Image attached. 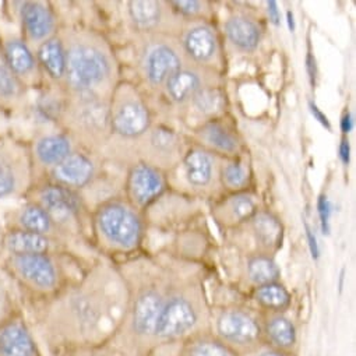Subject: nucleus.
Listing matches in <instances>:
<instances>
[{"label":"nucleus","mask_w":356,"mask_h":356,"mask_svg":"<svg viewBox=\"0 0 356 356\" xmlns=\"http://www.w3.org/2000/svg\"><path fill=\"white\" fill-rule=\"evenodd\" d=\"M60 38L66 49L63 87L67 97L104 99L113 76V60L104 41L80 30L65 31Z\"/></svg>","instance_id":"obj_1"},{"label":"nucleus","mask_w":356,"mask_h":356,"mask_svg":"<svg viewBox=\"0 0 356 356\" xmlns=\"http://www.w3.org/2000/svg\"><path fill=\"white\" fill-rule=\"evenodd\" d=\"M95 228L99 236L113 248L134 249L143 235L138 216L122 202H108L95 214Z\"/></svg>","instance_id":"obj_2"},{"label":"nucleus","mask_w":356,"mask_h":356,"mask_svg":"<svg viewBox=\"0 0 356 356\" xmlns=\"http://www.w3.org/2000/svg\"><path fill=\"white\" fill-rule=\"evenodd\" d=\"M30 149L13 137H0V202L22 195L31 182Z\"/></svg>","instance_id":"obj_3"},{"label":"nucleus","mask_w":356,"mask_h":356,"mask_svg":"<svg viewBox=\"0 0 356 356\" xmlns=\"http://www.w3.org/2000/svg\"><path fill=\"white\" fill-rule=\"evenodd\" d=\"M0 41L8 65L17 80L27 88H35L42 80V73L35 51L24 41L22 34L0 29Z\"/></svg>","instance_id":"obj_4"},{"label":"nucleus","mask_w":356,"mask_h":356,"mask_svg":"<svg viewBox=\"0 0 356 356\" xmlns=\"http://www.w3.org/2000/svg\"><path fill=\"white\" fill-rule=\"evenodd\" d=\"M111 127L122 137L134 138L143 136L149 127V112L145 104L133 92H118L109 109Z\"/></svg>","instance_id":"obj_5"},{"label":"nucleus","mask_w":356,"mask_h":356,"mask_svg":"<svg viewBox=\"0 0 356 356\" xmlns=\"http://www.w3.org/2000/svg\"><path fill=\"white\" fill-rule=\"evenodd\" d=\"M184 67V60L179 48L166 40L149 42L141 55V69L145 80L161 87L177 70Z\"/></svg>","instance_id":"obj_6"},{"label":"nucleus","mask_w":356,"mask_h":356,"mask_svg":"<svg viewBox=\"0 0 356 356\" xmlns=\"http://www.w3.org/2000/svg\"><path fill=\"white\" fill-rule=\"evenodd\" d=\"M20 31L24 41L35 51L41 44L56 35L58 20L54 10L44 2H16Z\"/></svg>","instance_id":"obj_7"},{"label":"nucleus","mask_w":356,"mask_h":356,"mask_svg":"<svg viewBox=\"0 0 356 356\" xmlns=\"http://www.w3.org/2000/svg\"><path fill=\"white\" fill-rule=\"evenodd\" d=\"M6 264L33 288L49 291L58 284V268L48 254H9Z\"/></svg>","instance_id":"obj_8"},{"label":"nucleus","mask_w":356,"mask_h":356,"mask_svg":"<svg viewBox=\"0 0 356 356\" xmlns=\"http://www.w3.org/2000/svg\"><path fill=\"white\" fill-rule=\"evenodd\" d=\"M34 202L47 210L58 227L74 224L81 213V200L76 191L54 182L40 188Z\"/></svg>","instance_id":"obj_9"},{"label":"nucleus","mask_w":356,"mask_h":356,"mask_svg":"<svg viewBox=\"0 0 356 356\" xmlns=\"http://www.w3.org/2000/svg\"><path fill=\"white\" fill-rule=\"evenodd\" d=\"M76 131L99 133L111 126L109 108L99 98H69L63 115Z\"/></svg>","instance_id":"obj_10"},{"label":"nucleus","mask_w":356,"mask_h":356,"mask_svg":"<svg viewBox=\"0 0 356 356\" xmlns=\"http://www.w3.org/2000/svg\"><path fill=\"white\" fill-rule=\"evenodd\" d=\"M197 321L193 303L182 296H175L162 306L155 334L161 338H177L186 334Z\"/></svg>","instance_id":"obj_11"},{"label":"nucleus","mask_w":356,"mask_h":356,"mask_svg":"<svg viewBox=\"0 0 356 356\" xmlns=\"http://www.w3.org/2000/svg\"><path fill=\"white\" fill-rule=\"evenodd\" d=\"M49 172L54 184L76 191L87 186L94 179L95 163L87 154L73 151Z\"/></svg>","instance_id":"obj_12"},{"label":"nucleus","mask_w":356,"mask_h":356,"mask_svg":"<svg viewBox=\"0 0 356 356\" xmlns=\"http://www.w3.org/2000/svg\"><path fill=\"white\" fill-rule=\"evenodd\" d=\"M165 189L162 173L149 163L136 165L127 179V192L134 204L140 207L148 206Z\"/></svg>","instance_id":"obj_13"},{"label":"nucleus","mask_w":356,"mask_h":356,"mask_svg":"<svg viewBox=\"0 0 356 356\" xmlns=\"http://www.w3.org/2000/svg\"><path fill=\"white\" fill-rule=\"evenodd\" d=\"M218 334L231 343L248 346L260 338V325L256 318L243 310H225L217 320Z\"/></svg>","instance_id":"obj_14"},{"label":"nucleus","mask_w":356,"mask_h":356,"mask_svg":"<svg viewBox=\"0 0 356 356\" xmlns=\"http://www.w3.org/2000/svg\"><path fill=\"white\" fill-rule=\"evenodd\" d=\"M184 52L196 63L209 65L220 55V42L216 31L207 24H192L182 38Z\"/></svg>","instance_id":"obj_15"},{"label":"nucleus","mask_w":356,"mask_h":356,"mask_svg":"<svg viewBox=\"0 0 356 356\" xmlns=\"http://www.w3.org/2000/svg\"><path fill=\"white\" fill-rule=\"evenodd\" d=\"M73 151V143L67 134L47 133L35 138L30 154L34 162L51 170Z\"/></svg>","instance_id":"obj_16"},{"label":"nucleus","mask_w":356,"mask_h":356,"mask_svg":"<svg viewBox=\"0 0 356 356\" xmlns=\"http://www.w3.org/2000/svg\"><path fill=\"white\" fill-rule=\"evenodd\" d=\"M35 56L41 69L51 81L62 84L66 76V49L60 35H55L35 49Z\"/></svg>","instance_id":"obj_17"},{"label":"nucleus","mask_w":356,"mask_h":356,"mask_svg":"<svg viewBox=\"0 0 356 356\" xmlns=\"http://www.w3.org/2000/svg\"><path fill=\"white\" fill-rule=\"evenodd\" d=\"M165 91L168 97L176 104L192 102V99L206 87L204 76L200 70L182 67L177 70L170 79L165 83Z\"/></svg>","instance_id":"obj_18"},{"label":"nucleus","mask_w":356,"mask_h":356,"mask_svg":"<svg viewBox=\"0 0 356 356\" xmlns=\"http://www.w3.org/2000/svg\"><path fill=\"white\" fill-rule=\"evenodd\" d=\"M29 90L10 70L0 41V108L5 113L20 111L26 106Z\"/></svg>","instance_id":"obj_19"},{"label":"nucleus","mask_w":356,"mask_h":356,"mask_svg":"<svg viewBox=\"0 0 356 356\" xmlns=\"http://www.w3.org/2000/svg\"><path fill=\"white\" fill-rule=\"evenodd\" d=\"M2 246L9 254H48L52 241L51 236L9 228L2 238Z\"/></svg>","instance_id":"obj_20"},{"label":"nucleus","mask_w":356,"mask_h":356,"mask_svg":"<svg viewBox=\"0 0 356 356\" xmlns=\"http://www.w3.org/2000/svg\"><path fill=\"white\" fill-rule=\"evenodd\" d=\"M224 29L228 41L242 52L249 54L256 51L261 41L260 27L248 16L236 15L229 17Z\"/></svg>","instance_id":"obj_21"},{"label":"nucleus","mask_w":356,"mask_h":356,"mask_svg":"<svg viewBox=\"0 0 356 356\" xmlns=\"http://www.w3.org/2000/svg\"><path fill=\"white\" fill-rule=\"evenodd\" d=\"M56 227L58 225L54 222L47 210L37 202L30 200L16 211L15 221L10 222L9 228H19L23 231L51 236Z\"/></svg>","instance_id":"obj_22"},{"label":"nucleus","mask_w":356,"mask_h":356,"mask_svg":"<svg viewBox=\"0 0 356 356\" xmlns=\"http://www.w3.org/2000/svg\"><path fill=\"white\" fill-rule=\"evenodd\" d=\"M163 300L155 291L144 292L134 305L133 325L134 330L141 335L155 334L158 320L162 312Z\"/></svg>","instance_id":"obj_23"},{"label":"nucleus","mask_w":356,"mask_h":356,"mask_svg":"<svg viewBox=\"0 0 356 356\" xmlns=\"http://www.w3.org/2000/svg\"><path fill=\"white\" fill-rule=\"evenodd\" d=\"M185 173L191 185L196 188L209 186L216 173L214 158L200 148L189 151L185 156Z\"/></svg>","instance_id":"obj_24"},{"label":"nucleus","mask_w":356,"mask_h":356,"mask_svg":"<svg viewBox=\"0 0 356 356\" xmlns=\"http://www.w3.org/2000/svg\"><path fill=\"white\" fill-rule=\"evenodd\" d=\"M163 3L155 0H133L127 3L130 20L136 27L144 31L159 27L163 20Z\"/></svg>","instance_id":"obj_25"},{"label":"nucleus","mask_w":356,"mask_h":356,"mask_svg":"<svg viewBox=\"0 0 356 356\" xmlns=\"http://www.w3.org/2000/svg\"><path fill=\"white\" fill-rule=\"evenodd\" d=\"M33 341L20 324H10L0 332V356H33Z\"/></svg>","instance_id":"obj_26"},{"label":"nucleus","mask_w":356,"mask_h":356,"mask_svg":"<svg viewBox=\"0 0 356 356\" xmlns=\"http://www.w3.org/2000/svg\"><path fill=\"white\" fill-rule=\"evenodd\" d=\"M202 141L222 154H235L239 149L238 137L222 123L209 122L199 130Z\"/></svg>","instance_id":"obj_27"},{"label":"nucleus","mask_w":356,"mask_h":356,"mask_svg":"<svg viewBox=\"0 0 356 356\" xmlns=\"http://www.w3.org/2000/svg\"><path fill=\"white\" fill-rule=\"evenodd\" d=\"M252 229L257 242L266 249L278 248L282 242V225L273 214L261 211L252 218Z\"/></svg>","instance_id":"obj_28"},{"label":"nucleus","mask_w":356,"mask_h":356,"mask_svg":"<svg viewBox=\"0 0 356 356\" xmlns=\"http://www.w3.org/2000/svg\"><path fill=\"white\" fill-rule=\"evenodd\" d=\"M67 99L55 94L45 92L38 97L33 106L34 118L41 123H52L63 119Z\"/></svg>","instance_id":"obj_29"},{"label":"nucleus","mask_w":356,"mask_h":356,"mask_svg":"<svg viewBox=\"0 0 356 356\" xmlns=\"http://www.w3.org/2000/svg\"><path fill=\"white\" fill-rule=\"evenodd\" d=\"M248 275L249 278L260 285L278 282L281 271L278 264L267 254H257L248 261Z\"/></svg>","instance_id":"obj_30"},{"label":"nucleus","mask_w":356,"mask_h":356,"mask_svg":"<svg viewBox=\"0 0 356 356\" xmlns=\"http://www.w3.org/2000/svg\"><path fill=\"white\" fill-rule=\"evenodd\" d=\"M256 300L264 309L273 312H284L291 305V295L284 285L278 282H271L257 286Z\"/></svg>","instance_id":"obj_31"},{"label":"nucleus","mask_w":356,"mask_h":356,"mask_svg":"<svg viewBox=\"0 0 356 356\" xmlns=\"http://www.w3.org/2000/svg\"><path fill=\"white\" fill-rule=\"evenodd\" d=\"M268 339L281 349H288L296 342V330L291 320L278 314L273 316L266 325Z\"/></svg>","instance_id":"obj_32"},{"label":"nucleus","mask_w":356,"mask_h":356,"mask_svg":"<svg viewBox=\"0 0 356 356\" xmlns=\"http://www.w3.org/2000/svg\"><path fill=\"white\" fill-rule=\"evenodd\" d=\"M222 210L229 222L239 224L248 220L250 221V218L257 213V204L252 196L238 193L224 203Z\"/></svg>","instance_id":"obj_33"},{"label":"nucleus","mask_w":356,"mask_h":356,"mask_svg":"<svg viewBox=\"0 0 356 356\" xmlns=\"http://www.w3.org/2000/svg\"><path fill=\"white\" fill-rule=\"evenodd\" d=\"M148 147L156 156H169L177 151V137L169 129L158 127L149 133Z\"/></svg>","instance_id":"obj_34"},{"label":"nucleus","mask_w":356,"mask_h":356,"mask_svg":"<svg viewBox=\"0 0 356 356\" xmlns=\"http://www.w3.org/2000/svg\"><path fill=\"white\" fill-rule=\"evenodd\" d=\"M221 177H222V182L225 186H228L229 189H234V191H239L249 185L250 172H249V168L246 166V163H243L241 161H234V162H228L227 165L222 166Z\"/></svg>","instance_id":"obj_35"},{"label":"nucleus","mask_w":356,"mask_h":356,"mask_svg":"<svg viewBox=\"0 0 356 356\" xmlns=\"http://www.w3.org/2000/svg\"><path fill=\"white\" fill-rule=\"evenodd\" d=\"M192 104L203 115H216L224 108V95L220 90L209 86L192 99Z\"/></svg>","instance_id":"obj_36"},{"label":"nucleus","mask_w":356,"mask_h":356,"mask_svg":"<svg viewBox=\"0 0 356 356\" xmlns=\"http://www.w3.org/2000/svg\"><path fill=\"white\" fill-rule=\"evenodd\" d=\"M188 356H228V352L217 341L202 339L191 346Z\"/></svg>","instance_id":"obj_37"},{"label":"nucleus","mask_w":356,"mask_h":356,"mask_svg":"<svg viewBox=\"0 0 356 356\" xmlns=\"http://www.w3.org/2000/svg\"><path fill=\"white\" fill-rule=\"evenodd\" d=\"M172 10L184 17H196L204 12L206 3L199 2V0H176V2H169Z\"/></svg>","instance_id":"obj_38"},{"label":"nucleus","mask_w":356,"mask_h":356,"mask_svg":"<svg viewBox=\"0 0 356 356\" xmlns=\"http://www.w3.org/2000/svg\"><path fill=\"white\" fill-rule=\"evenodd\" d=\"M317 213H318V218H320L321 232L324 235H328L330 234V220H331V214H332V204L325 195H321L317 199Z\"/></svg>","instance_id":"obj_39"},{"label":"nucleus","mask_w":356,"mask_h":356,"mask_svg":"<svg viewBox=\"0 0 356 356\" xmlns=\"http://www.w3.org/2000/svg\"><path fill=\"white\" fill-rule=\"evenodd\" d=\"M305 231H306V239H307V245H309V250L312 253V257L314 260H317L318 256H320V249H318L317 238H316L313 229L307 224H305Z\"/></svg>","instance_id":"obj_40"},{"label":"nucleus","mask_w":356,"mask_h":356,"mask_svg":"<svg viewBox=\"0 0 356 356\" xmlns=\"http://www.w3.org/2000/svg\"><path fill=\"white\" fill-rule=\"evenodd\" d=\"M309 109H310V113L313 115L314 120H317L327 130H331V123H330L328 118L321 112V109L314 102H309Z\"/></svg>","instance_id":"obj_41"},{"label":"nucleus","mask_w":356,"mask_h":356,"mask_svg":"<svg viewBox=\"0 0 356 356\" xmlns=\"http://www.w3.org/2000/svg\"><path fill=\"white\" fill-rule=\"evenodd\" d=\"M267 15H268V19L273 24L278 26L280 22H281V13H280V9H278V3L277 2H267Z\"/></svg>","instance_id":"obj_42"},{"label":"nucleus","mask_w":356,"mask_h":356,"mask_svg":"<svg viewBox=\"0 0 356 356\" xmlns=\"http://www.w3.org/2000/svg\"><path fill=\"white\" fill-rule=\"evenodd\" d=\"M338 155L343 165H348L350 161V144L346 138H343L338 147Z\"/></svg>","instance_id":"obj_43"},{"label":"nucleus","mask_w":356,"mask_h":356,"mask_svg":"<svg viewBox=\"0 0 356 356\" xmlns=\"http://www.w3.org/2000/svg\"><path fill=\"white\" fill-rule=\"evenodd\" d=\"M306 69H307L310 83H312V86H314L316 84V77H317V65H316V59L312 54H309L307 58H306Z\"/></svg>","instance_id":"obj_44"},{"label":"nucleus","mask_w":356,"mask_h":356,"mask_svg":"<svg viewBox=\"0 0 356 356\" xmlns=\"http://www.w3.org/2000/svg\"><path fill=\"white\" fill-rule=\"evenodd\" d=\"M353 129V116L350 112H345V115L341 119V130L343 134L350 133Z\"/></svg>","instance_id":"obj_45"},{"label":"nucleus","mask_w":356,"mask_h":356,"mask_svg":"<svg viewBox=\"0 0 356 356\" xmlns=\"http://www.w3.org/2000/svg\"><path fill=\"white\" fill-rule=\"evenodd\" d=\"M286 24H288L289 31H291V33H293V31H295V29H296V23H295V17H293V15H292L291 12H288V13H286Z\"/></svg>","instance_id":"obj_46"},{"label":"nucleus","mask_w":356,"mask_h":356,"mask_svg":"<svg viewBox=\"0 0 356 356\" xmlns=\"http://www.w3.org/2000/svg\"><path fill=\"white\" fill-rule=\"evenodd\" d=\"M5 293H3V289L0 288V316H2L3 313V309H5Z\"/></svg>","instance_id":"obj_47"},{"label":"nucleus","mask_w":356,"mask_h":356,"mask_svg":"<svg viewBox=\"0 0 356 356\" xmlns=\"http://www.w3.org/2000/svg\"><path fill=\"white\" fill-rule=\"evenodd\" d=\"M260 356H282V355H280V353H277V352H264V353H261Z\"/></svg>","instance_id":"obj_48"},{"label":"nucleus","mask_w":356,"mask_h":356,"mask_svg":"<svg viewBox=\"0 0 356 356\" xmlns=\"http://www.w3.org/2000/svg\"><path fill=\"white\" fill-rule=\"evenodd\" d=\"M5 115H6V113L2 111V108H0V119H2Z\"/></svg>","instance_id":"obj_49"}]
</instances>
